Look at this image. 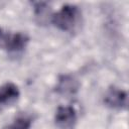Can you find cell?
Listing matches in <instances>:
<instances>
[{
    "label": "cell",
    "instance_id": "5b68a950",
    "mask_svg": "<svg viewBox=\"0 0 129 129\" xmlns=\"http://www.w3.org/2000/svg\"><path fill=\"white\" fill-rule=\"evenodd\" d=\"M79 89V82L70 75L60 76L56 85V92L60 95H73Z\"/></svg>",
    "mask_w": 129,
    "mask_h": 129
},
{
    "label": "cell",
    "instance_id": "277c9868",
    "mask_svg": "<svg viewBox=\"0 0 129 129\" xmlns=\"http://www.w3.org/2000/svg\"><path fill=\"white\" fill-rule=\"evenodd\" d=\"M19 98V90L13 83H6L0 87V107L13 104Z\"/></svg>",
    "mask_w": 129,
    "mask_h": 129
},
{
    "label": "cell",
    "instance_id": "9c48e42d",
    "mask_svg": "<svg viewBox=\"0 0 129 129\" xmlns=\"http://www.w3.org/2000/svg\"><path fill=\"white\" fill-rule=\"evenodd\" d=\"M0 36H1V29H0Z\"/></svg>",
    "mask_w": 129,
    "mask_h": 129
},
{
    "label": "cell",
    "instance_id": "52a82bcc",
    "mask_svg": "<svg viewBox=\"0 0 129 129\" xmlns=\"http://www.w3.org/2000/svg\"><path fill=\"white\" fill-rule=\"evenodd\" d=\"M50 15V9L44 2H38L35 4V18L39 24H45Z\"/></svg>",
    "mask_w": 129,
    "mask_h": 129
},
{
    "label": "cell",
    "instance_id": "ba28073f",
    "mask_svg": "<svg viewBox=\"0 0 129 129\" xmlns=\"http://www.w3.org/2000/svg\"><path fill=\"white\" fill-rule=\"evenodd\" d=\"M31 126V118L28 116H19L14 120V122L5 127L4 129H29Z\"/></svg>",
    "mask_w": 129,
    "mask_h": 129
},
{
    "label": "cell",
    "instance_id": "7a4b0ae2",
    "mask_svg": "<svg viewBox=\"0 0 129 129\" xmlns=\"http://www.w3.org/2000/svg\"><path fill=\"white\" fill-rule=\"evenodd\" d=\"M54 121L59 129H74L77 122V113L73 107L60 106L57 108Z\"/></svg>",
    "mask_w": 129,
    "mask_h": 129
},
{
    "label": "cell",
    "instance_id": "8992f818",
    "mask_svg": "<svg viewBox=\"0 0 129 129\" xmlns=\"http://www.w3.org/2000/svg\"><path fill=\"white\" fill-rule=\"evenodd\" d=\"M28 42V37L22 33L8 34L5 38V47L9 51H20Z\"/></svg>",
    "mask_w": 129,
    "mask_h": 129
},
{
    "label": "cell",
    "instance_id": "3957f363",
    "mask_svg": "<svg viewBox=\"0 0 129 129\" xmlns=\"http://www.w3.org/2000/svg\"><path fill=\"white\" fill-rule=\"evenodd\" d=\"M105 104L114 109H125L127 107V93L118 88H110L104 98Z\"/></svg>",
    "mask_w": 129,
    "mask_h": 129
},
{
    "label": "cell",
    "instance_id": "6da1fadb",
    "mask_svg": "<svg viewBox=\"0 0 129 129\" xmlns=\"http://www.w3.org/2000/svg\"><path fill=\"white\" fill-rule=\"evenodd\" d=\"M80 18V11L77 6L66 4L52 16L53 24L63 31L73 30Z\"/></svg>",
    "mask_w": 129,
    "mask_h": 129
}]
</instances>
